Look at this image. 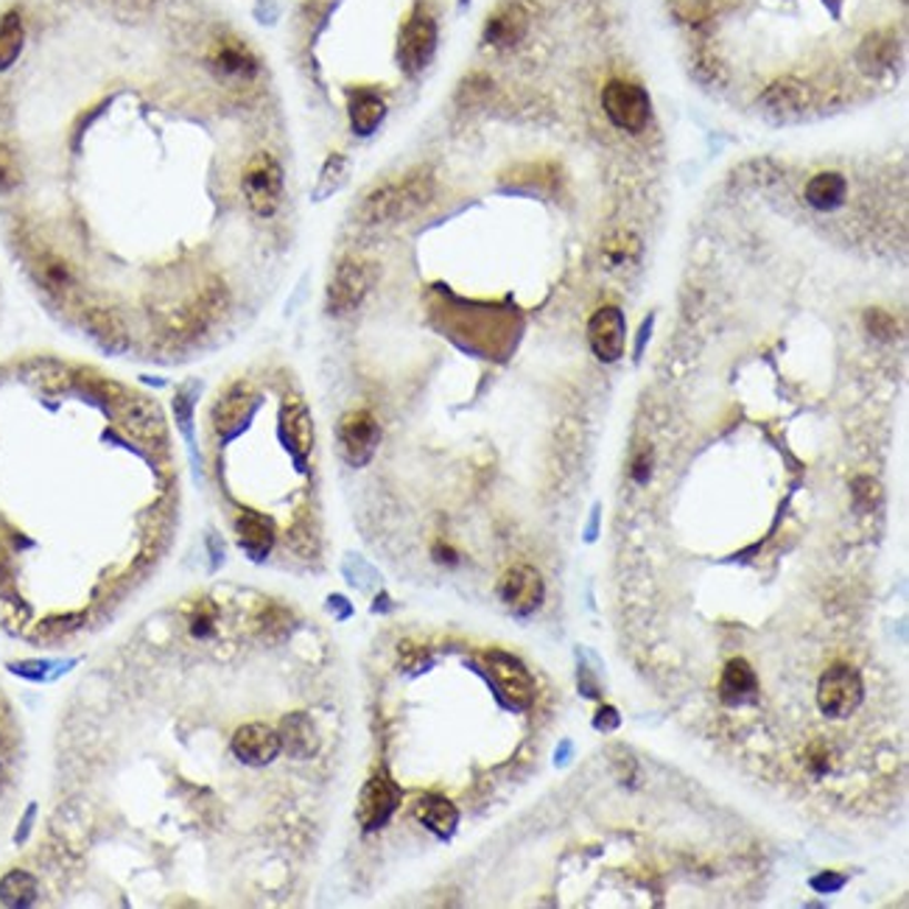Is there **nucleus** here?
Listing matches in <instances>:
<instances>
[{"label":"nucleus","instance_id":"c756f323","mask_svg":"<svg viewBox=\"0 0 909 909\" xmlns=\"http://www.w3.org/2000/svg\"><path fill=\"white\" fill-rule=\"evenodd\" d=\"M605 255L610 257L613 263H624L629 261V257H636L638 255L636 235H616V239H607Z\"/></svg>","mask_w":909,"mask_h":909},{"label":"nucleus","instance_id":"a211bd4d","mask_svg":"<svg viewBox=\"0 0 909 909\" xmlns=\"http://www.w3.org/2000/svg\"><path fill=\"white\" fill-rule=\"evenodd\" d=\"M280 426H283V437H286L289 448L305 459L314 448V420H311L309 406L300 397H286L283 408H280Z\"/></svg>","mask_w":909,"mask_h":909},{"label":"nucleus","instance_id":"aec40b11","mask_svg":"<svg viewBox=\"0 0 909 909\" xmlns=\"http://www.w3.org/2000/svg\"><path fill=\"white\" fill-rule=\"evenodd\" d=\"M280 745L289 756L294 758H311L320 747V736H316L314 723H311L305 714H289V717L280 719Z\"/></svg>","mask_w":909,"mask_h":909},{"label":"nucleus","instance_id":"473e14b6","mask_svg":"<svg viewBox=\"0 0 909 909\" xmlns=\"http://www.w3.org/2000/svg\"><path fill=\"white\" fill-rule=\"evenodd\" d=\"M191 633L196 638H208L210 633H213V613L208 610V607H193V616H191Z\"/></svg>","mask_w":909,"mask_h":909},{"label":"nucleus","instance_id":"423d86ee","mask_svg":"<svg viewBox=\"0 0 909 909\" xmlns=\"http://www.w3.org/2000/svg\"><path fill=\"white\" fill-rule=\"evenodd\" d=\"M373 280L375 272L367 261H362V257H342L336 263V269H333L331 283H327V311L333 316H344L350 311H356L370 294V289H373Z\"/></svg>","mask_w":909,"mask_h":909},{"label":"nucleus","instance_id":"e433bc0d","mask_svg":"<svg viewBox=\"0 0 909 909\" xmlns=\"http://www.w3.org/2000/svg\"><path fill=\"white\" fill-rule=\"evenodd\" d=\"M649 471H653V459H649V454H642L636 459V465H633V476H636L638 482H644V478L649 476Z\"/></svg>","mask_w":909,"mask_h":909},{"label":"nucleus","instance_id":"a878e982","mask_svg":"<svg viewBox=\"0 0 909 909\" xmlns=\"http://www.w3.org/2000/svg\"><path fill=\"white\" fill-rule=\"evenodd\" d=\"M26 46V29L20 12L0 14V70H9L18 62L20 51Z\"/></svg>","mask_w":909,"mask_h":909},{"label":"nucleus","instance_id":"4c0bfd02","mask_svg":"<svg viewBox=\"0 0 909 909\" xmlns=\"http://www.w3.org/2000/svg\"><path fill=\"white\" fill-rule=\"evenodd\" d=\"M9 554H7V548L0 546V585H7L9 583Z\"/></svg>","mask_w":909,"mask_h":909},{"label":"nucleus","instance_id":"5701e85b","mask_svg":"<svg viewBox=\"0 0 909 909\" xmlns=\"http://www.w3.org/2000/svg\"><path fill=\"white\" fill-rule=\"evenodd\" d=\"M758 680L753 666L747 664L745 658H734L728 660L723 671V680H719V694H723V703L728 706H739V703H747V699L756 694Z\"/></svg>","mask_w":909,"mask_h":909},{"label":"nucleus","instance_id":"c9c22d12","mask_svg":"<svg viewBox=\"0 0 909 909\" xmlns=\"http://www.w3.org/2000/svg\"><path fill=\"white\" fill-rule=\"evenodd\" d=\"M854 489H857V502L865 504V507H873V502L879 498V487H876V482H870V478H859V482L854 484Z\"/></svg>","mask_w":909,"mask_h":909},{"label":"nucleus","instance_id":"c85d7f7f","mask_svg":"<svg viewBox=\"0 0 909 909\" xmlns=\"http://www.w3.org/2000/svg\"><path fill=\"white\" fill-rule=\"evenodd\" d=\"M20 185V163L9 147L0 143V191H12Z\"/></svg>","mask_w":909,"mask_h":909},{"label":"nucleus","instance_id":"f3484780","mask_svg":"<svg viewBox=\"0 0 909 909\" xmlns=\"http://www.w3.org/2000/svg\"><path fill=\"white\" fill-rule=\"evenodd\" d=\"M82 325L107 353H123L129 347V327L115 309L93 305L82 314Z\"/></svg>","mask_w":909,"mask_h":909},{"label":"nucleus","instance_id":"9b49d317","mask_svg":"<svg viewBox=\"0 0 909 909\" xmlns=\"http://www.w3.org/2000/svg\"><path fill=\"white\" fill-rule=\"evenodd\" d=\"M397 804H401V787L392 781L386 769H378L364 784L362 798H358V822L364 826V831H378L381 826H386L390 817L395 815Z\"/></svg>","mask_w":909,"mask_h":909},{"label":"nucleus","instance_id":"ddd939ff","mask_svg":"<svg viewBox=\"0 0 909 909\" xmlns=\"http://www.w3.org/2000/svg\"><path fill=\"white\" fill-rule=\"evenodd\" d=\"M588 344L599 362H618L624 356V347H627V322H624L622 311L613 309V305L596 311L588 322Z\"/></svg>","mask_w":909,"mask_h":909},{"label":"nucleus","instance_id":"f257e3e1","mask_svg":"<svg viewBox=\"0 0 909 909\" xmlns=\"http://www.w3.org/2000/svg\"><path fill=\"white\" fill-rule=\"evenodd\" d=\"M437 182L428 169L408 171L401 180L384 182L381 188L370 191L358 208V219L364 224H392L412 219L434 202Z\"/></svg>","mask_w":909,"mask_h":909},{"label":"nucleus","instance_id":"bb28decb","mask_svg":"<svg viewBox=\"0 0 909 909\" xmlns=\"http://www.w3.org/2000/svg\"><path fill=\"white\" fill-rule=\"evenodd\" d=\"M0 901L7 907H31L37 901V879L29 870H9L0 879Z\"/></svg>","mask_w":909,"mask_h":909},{"label":"nucleus","instance_id":"393cba45","mask_svg":"<svg viewBox=\"0 0 909 909\" xmlns=\"http://www.w3.org/2000/svg\"><path fill=\"white\" fill-rule=\"evenodd\" d=\"M806 199L817 210H834L846 199V180L837 171H822L806 185Z\"/></svg>","mask_w":909,"mask_h":909},{"label":"nucleus","instance_id":"dca6fc26","mask_svg":"<svg viewBox=\"0 0 909 909\" xmlns=\"http://www.w3.org/2000/svg\"><path fill=\"white\" fill-rule=\"evenodd\" d=\"M280 750H283L280 734L263 723L241 725L233 736V753L239 756V761L250 764V767H263V764L274 761Z\"/></svg>","mask_w":909,"mask_h":909},{"label":"nucleus","instance_id":"7ed1b4c3","mask_svg":"<svg viewBox=\"0 0 909 909\" xmlns=\"http://www.w3.org/2000/svg\"><path fill=\"white\" fill-rule=\"evenodd\" d=\"M241 191H244L246 208L261 219H272L283 202V165L269 152L252 154L250 163L241 174Z\"/></svg>","mask_w":909,"mask_h":909},{"label":"nucleus","instance_id":"7c9ffc66","mask_svg":"<svg viewBox=\"0 0 909 909\" xmlns=\"http://www.w3.org/2000/svg\"><path fill=\"white\" fill-rule=\"evenodd\" d=\"M289 546H292L300 557H309V554L316 552V537L305 529V524H300L289 532Z\"/></svg>","mask_w":909,"mask_h":909},{"label":"nucleus","instance_id":"4468645a","mask_svg":"<svg viewBox=\"0 0 909 909\" xmlns=\"http://www.w3.org/2000/svg\"><path fill=\"white\" fill-rule=\"evenodd\" d=\"M498 596L518 616L535 613L543 602V577L537 574V568L518 563L498 579Z\"/></svg>","mask_w":909,"mask_h":909},{"label":"nucleus","instance_id":"4be33fe9","mask_svg":"<svg viewBox=\"0 0 909 909\" xmlns=\"http://www.w3.org/2000/svg\"><path fill=\"white\" fill-rule=\"evenodd\" d=\"M414 817H417L428 831L440 834V837H451L459 822V811L443 795H423V798L414 804Z\"/></svg>","mask_w":909,"mask_h":909},{"label":"nucleus","instance_id":"2eb2a0df","mask_svg":"<svg viewBox=\"0 0 909 909\" xmlns=\"http://www.w3.org/2000/svg\"><path fill=\"white\" fill-rule=\"evenodd\" d=\"M252 408H255V390L246 381H235L228 390L219 395V401L210 408V423L213 432L219 434H235L246 420H250Z\"/></svg>","mask_w":909,"mask_h":909},{"label":"nucleus","instance_id":"39448f33","mask_svg":"<svg viewBox=\"0 0 909 909\" xmlns=\"http://www.w3.org/2000/svg\"><path fill=\"white\" fill-rule=\"evenodd\" d=\"M112 408H115L121 428L129 437L138 440L140 445H147L152 451L169 448V426H165L163 412H160V406L152 397L127 392Z\"/></svg>","mask_w":909,"mask_h":909},{"label":"nucleus","instance_id":"9d476101","mask_svg":"<svg viewBox=\"0 0 909 909\" xmlns=\"http://www.w3.org/2000/svg\"><path fill=\"white\" fill-rule=\"evenodd\" d=\"M208 64L219 79L230 84H250L261 73L255 51L239 37H222L219 42H213V48L208 51Z\"/></svg>","mask_w":909,"mask_h":909},{"label":"nucleus","instance_id":"6ab92c4d","mask_svg":"<svg viewBox=\"0 0 909 909\" xmlns=\"http://www.w3.org/2000/svg\"><path fill=\"white\" fill-rule=\"evenodd\" d=\"M233 526H235V535H239L241 548H244V552L250 554L255 563H261V559L269 557V552H272V546H274V524L266 518V515L244 509V513L235 515Z\"/></svg>","mask_w":909,"mask_h":909},{"label":"nucleus","instance_id":"2f4dec72","mask_svg":"<svg viewBox=\"0 0 909 909\" xmlns=\"http://www.w3.org/2000/svg\"><path fill=\"white\" fill-rule=\"evenodd\" d=\"M868 327L879 339L896 336V320L890 314H885V311H868Z\"/></svg>","mask_w":909,"mask_h":909},{"label":"nucleus","instance_id":"f03ea898","mask_svg":"<svg viewBox=\"0 0 909 909\" xmlns=\"http://www.w3.org/2000/svg\"><path fill=\"white\" fill-rule=\"evenodd\" d=\"M602 110L610 118L613 127L624 129L629 134H642L653 121V99L647 88L629 79L613 77L602 84Z\"/></svg>","mask_w":909,"mask_h":909},{"label":"nucleus","instance_id":"6e6552de","mask_svg":"<svg viewBox=\"0 0 909 909\" xmlns=\"http://www.w3.org/2000/svg\"><path fill=\"white\" fill-rule=\"evenodd\" d=\"M339 454L344 462L353 467H364L375 456V448L381 443V426L378 420L367 412V408H356L347 412L339 420Z\"/></svg>","mask_w":909,"mask_h":909},{"label":"nucleus","instance_id":"20e7f679","mask_svg":"<svg viewBox=\"0 0 909 909\" xmlns=\"http://www.w3.org/2000/svg\"><path fill=\"white\" fill-rule=\"evenodd\" d=\"M865 699V680L857 666L834 664L817 683V708L831 719H848Z\"/></svg>","mask_w":909,"mask_h":909},{"label":"nucleus","instance_id":"f704fd0d","mask_svg":"<svg viewBox=\"0 0 909 909\" xmlns=\"http://www.w3.org/2000/svg\"><path fill=\"white\" fill-rule=\"evenodd\" d=\"M0 616L9 624H20L23 618H29V610L23 607V602L12 599V596H3V599H0Z\"/></svg>","mask_w":909,"mask_h":909},{"label":"nucleus","instance_id":"0eeeda50","mask_svg":"<svg viewBox=\"0 0 909 909\" xmlns=\"http://www.w3.org/2000/svg\"><path fill=\"white\" fill-rule=\"evenodd\" d=\"M437 20L428 12H414L403 26L401 40H397V64L403 68V73L414 77V73L426 68L437 53Z\"/></svg>","mask_w":909,"mask_h":909},{"label":"nucleus","instance_id":"b1692460","mask_svg":"<svg viewBox=\"0 0 909 909\" xmlns=\"http://www.w3.org/2000/svg\"><path fill=\"white\" fill-rule=\"evenodd\" d=\"M34 274L40 280V286L48 294H53V297H68L73 292V286H77V277H73L68 263L59 255H53V252H40L34 257Z\"/></svg>","mask_w":909,"mask_h":909},{"label":"nucleus","instance_id":"72a5a7b5","mask_svg":"<svg viewBox=\"0 0 909 909\" xmlns=\"http://www.w3.org/2000/svg\"><path fill=\"white\" fill-rule=\"evenodd\" d=\"M82 622H84V616H73V613H70V616H53V618H48L46 624H42V629H46V633H51V636H59V633H70V629H77V627H82Z\"/></svg>","mask_w":909,"mask_h":909},{"label":"nucleus","instance_id":"412c9836","mask_svg":"<svg viewBox=\"0 0 909 909\" xmlns=\"http://www.w3.org/2000/svg\"><path fill=\"white\" fill-rule=\"evenodd\" d=\"M347 115H350V127L356 129L358 134H370V132H375V129L381 127V121L386 118V101L381 99L375 90L358 88L350 93Z\"/></svg>","mask_w":909,"mask_h":909},{"label":"nucleus","instance_id":"1a4fd4ad","mask_svg":"<svg viewBox=\"0 0 909 909\" xmlns=\"http://www.w3.org/2000/svg\"><path fill=\"white\" fill-rule=\"evenodd\" d=\"M93 831H95V811L93 806L84 798H73L64 806H59L57 815L51 820V834L57 839L62 851L73 854H84L93 842Z\"/></svg>","mask_w":909,"mask_h":909},{"label":"nucleus","instance_id":"cd10ccee","mask_svg":"<svg viewBox=\"0 0 909 909\" xmlns=\"http://www.w3.org/2000/svg\"><path fill=\"white\" fill-rule=\"evenodd\" d=\"M347 180V160L342 158V154H331L325 163V169H322V180H320V193L325 196V193L336 191L342 182Z\"/></svg>","mask_w":909,"mask_h":909},{"label":"nucleus","instance_id":"f8f14e48","mask_svg":"<svg viewBox=\"0 0 909 909\" xmlns=\"http://www.w3.org/2000/svg\"><path fill=\"white\" fill-rule=\"evenodd\" d=\"M484 660H487L489 677H493V683H496V688L509 706L518 708V711L529 708L532 699H535V683H532L529 671L521 666V660H515L507 653H487Z\"/></svg>","mask_w":909,"mask_h":909}]
</instances>
